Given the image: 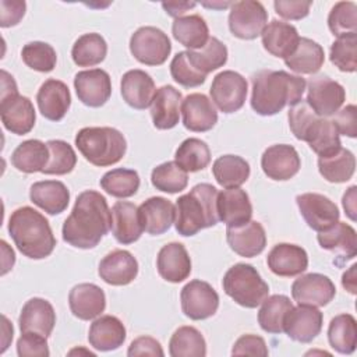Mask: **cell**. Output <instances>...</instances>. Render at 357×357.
Wrapping results in <instances>:
<instances>
[{
	"label": "cell",
	"mask_w": 357,
	"mask_h": 357,
	"mask_svg": "<svg viewBox=\"0 0 357 357\" xmlns=\"http://www.w3.org/2000/svg\"><path fill=\"white\" fill-rule=\"evenodd\" d=\"M112 226V212L106 198L93 190L82 191L63 223V240L82 250L96 247Z\"/></svg>",
	"instance_id": "cell-1"
},
{
	"label": "cell",
	"mask_w": 357,
	"mask_h": 357,
	"mask_svg": "<svg viewBox=\"0 0 357 357\" xmlns=\"http://www.w3.org/2000/svg\"><path fill=\"white\" fill-rule=\"evenodd\" d=\"M251 107L261 116H273L286 106L298 103L305 79L283 70H261L251 78Z\"/></svg>",
	"instance_id": "cell-2"
},
{
	"label": "cell",
	"mask_w": 357,
	"mask_h": 357,
	"mask_svg": "<svg viewBox=\"0 0 357 357\" xmlns=\"http://www.w3.org/2000/svg\"><path fill=\"white\" fill-rule=\"evenodd\" d=\"M8 233L20 252L31 259H43L56 247L47 219L31 206L18 208L11 213Z\"/></svg>",
	"instance_id": "cell-3"
},
{
	"label": "cell",
	"mask_w": 357,
	"mask_h": 357,
	"mask_svg": "<svg viewBox=\"0 0 357 357\" xmlns=\"http://www.w3.org/2000/svg\"><path fill=\"white\" fill-rule=\"evenodd\" d=\"M218 190L208 183L194 185L190 192L176 201L174 226L178 234L188 237L199 230L212 227L218 223L216 209Z\"/></svg>",
	"instance_id": "cell-4"
},
{
	"label": "cell",
	"mask_w": 357,
	"mask_h": 357,
	"mask_svg": "<svg viewBox=\"0 0 357 357\" xmlns=\"http://www.w3.org/2000/svg\"><path fill=\"white\" fill-rule=\"evenodd\" d=\"M287 119L294 137L305 141L318 156H328L342 146L332 120L318 116L305 100L301 99L293 105L289 109Z\"/></svg>",
	"instance_id": "cell-5"
},
{
	"label": "cell",
	"mask_w": 357,
	"mask_h": 357,
	"mask_svg": "<svg viewBox=\"0 0 357 357\" xmlns=\"http://www.w3.org/2000/svg\"><path fill=\"white\" fill-rule=\"evenodd\" d=\"M81 155L93 166H112L121 160L127 151L124 135L112 127H84L75 135Z\"/></svg>",
	"instance_id": "cell-6"
},
{
	"label": "cell",
	"mask_w": 357,
	"mask_h": 357,
	"mask_svg": "<svg viewBox=\"0 0 357 357\" xmlns=\"http://www.w3.org/2000/svg\"><path fill=\"white\" fill-rule=\"evenodd\" d=\"M222 286L230 298L245 308H257L269 293L268 283L250 264H236L229 268Z\"/></svg>",
	"instance_id": "cell-7"
},
{
	"label": "cell",
	"mask_w": 357,
	"mask_h": 357,
	"mask_svg": "<svg viewBox=\"0 0 357 357\" xmlns=\"http://www.w3.org/2000/svg\"><path fill=\"white\" fill-rule=\"evenodd\" d=\"M130 52L135 60L145 66H160L167 60L172 43L162 29L141 26L130 38Z\"/></svg>",
	"instance_id": "cell-8"
},
{
	"label": "cell",
	"mask_w": 357,
	"mask_h": 357,
	"mask_svg": "<svg viewBox=\"0 0 357 357\" xmlns=\"http://www.w3.org/2000/svg\"><path fill=\"white\" fill-rule=\"evenodd\" d=\"M268 22V13L262 3L243 0L231 3L229 14V29L238 38L251 40L258 38Z\"/></svg>",
	"instance_id": "cell-9"
},
{
	"label": "cell",
	"mask_w": 357,
	"mask_h": 357,
	"mask_svg": "<svg viewBox=\"0 0 357 357\" xmlns=\"http://www.w3.org/2000/svg\"><path fill=\"white\" fill-rule=\"evenodd\" d=\"M248 85L245 78L231 70H225L215 75L209 93L216 107L226 113H234L240 110L245 102Z\"/></svg>",
	"instance_id": "cell-10"
},
{
	"label": "cell",
	"mask_w": 357,
	"mask_h": 357,
	"mask_svg": "<svg viewBox=\"0 0 357 357\" xmlns=\"http://www.w3.org/2000/svg\"><path fill=\"white\" fill-rule=\"evenodd\" d=\"M181 310L185 317L194 321L206 319L218 311L219 296L216 290L204 280L188 282L180 293Z\"/></svg>",
	"instance_id": "cell-11"
},
{
	"label": "cell",
	"mask_w": 357,
	"mask_h": 357,
	"mask_svg": "<svg viewBox=\"0 0 357 357\" xmlns=\"http://www.w3.org/2000/svg\"><path fill=\"white\" fill-rule=\"evenodd\" d=\"M344 99V88L329 77L318 75L308 81L305 102L318 116H333L337 110H340Z\"/></svg>",
	"instance_id": "cell-12"
},
{
	"label": "cell",
	"mask_w": 357,
	"mask_h": 357,
	"mask_svg": "<svg viewBox=\"0 0 357 357\" xmlns=\"http://www.w3.org/2000/svg\"><path fill=\"white\" fill-rule=\"evenodd\" d=\"M300 213L308 227L322 231L339 220V208L328 197L317 192H305L296 197Z\"/></svg>",
	"instance_id": "cell-13"
},
{
	"label": "cell",
	"mask_w": 357,
	"mask_h": 357,
	"mask_svg": "<svg viewBox=\"0 0 357 357\" xmlns=\"http://www.w3.org/2000/svg\"><path fill=\"white\" fill-rule=\"evenodd\" d=\"M322 324L324 315L317 307L298 304V307H291L287 312L283 332L294 342L310 343L319 335Z\"/></svg>",
	"instance_id": "cell-14"
},
{
	"label": "cell",
	"mask_w": 357,
	"mask_h": 357,
	"mask_svg": "<svg viewBox=\"0 0 357 357\" xmlns=\"http://www.w3.org/2000/svg\"><path fill=\"white\" fill-rule=\"evenodd\" d=\"M336 294L333 282L322 273H307L297 278L291 284L293 300L298 304L324 307Z\"/></svg>",
	"instance_id": "cell-15"
},
{
	"label": "cell",
	"mask_w": 357,
	"mask_h": 357,
	"mask_svg": "<svg viewBox=\"0 0 357 357\" xmlns=\"http://www.w3.org/2000/svg\"><path fill=\"white\" fill-rule=\"evenodd\" d=\"M261 167L264 173L276 181H284L294 177L301 160L294 146L287 144H276L266 148L261 156Z\"/></svg>",
	"instance_id": "cell-16"
},
{
	"label": "cell",
	"mask_w": 357,
	"mask_h": 357,
	"mask_svg": "<svg viewBox=\"0 0 357 357\" xmlns=\"http://www.w3.org/2000/svg\"><path fill=\"white\" fill-rule=\"evenodd\" d=\"M74 88L78 99L89 107L103 106L112 95L110 75L102 68L84 70L75 74Z\"/></svg>",
	"instance_id": "cell-17"
},
{
	"label": "cell",
	"mask_w": 357,
	"mask_h": 357,
	"mask_svg": "<svg viewBox=\"0 0 357 357\" xmlns=\"http://www.w3.org/2000/svg\"><path fill=\"white\" fill-rule=\"evenodd\" d=\"M218 218L227 227L241 226L251 220L252 205L250 202L248 194L240 187L226 188L218 192L216 199Z\"/></svg>",
	"instance_id": "cell-18"
},
{
	"label": "cell",
	"mask_w": 357,
	"mask_h": 357,
	"mask_svg": "<svg viewBox=\"0 0 357 357\" xmlns=\"http://www.w3.org/2000/svg\"><path fill=\"white\" fill-rule=\"evenodd\" d=\"M183 124L187 130L194 132H205L218 123V112L204 93H190L181 100Z\"/></svg>",
	"instance_id": "cell-19"
},
{
	"label": "cell",
	"mask_w": 357,
	"mask_h": 357,
	"mask_svg": "<svg viewBox=\"0 0 357 357\" xmlns=\"http://www.w3.org/2000/svg\"><path fill=\"white\" fill-rule=\"evenodd\" d=\"M0 116L4 128L15 135L28 134L36 120L31 99L21 95L0 100Z\"/></svg>",
	"instance_id": "cell-20"
},
{
	"label": "cell",
	"mask_w": 357,
	"mask_h": 357,
	"mask_svg": "<svg viewBox=\"0 0 357 357\" xmlns=\"http://www.w3.org/2000/svg\"><path fill=\"white\" fill-rule=\"evenodd\" d=\"M268 268L282 278L301 275L308 268V255L300 245L290 243L276 244L266 257Z\"/></svg>",
	"instance_id": "cell-21"
},
{
	"label": "cell",
	"mask_w": 357,
	"mask_h": 357,
	"mask_svg": "<svg viewBox=\"0 0 357 357\" xmlns=\"http://www.w3.org/2000/svg\"><path fill=\"white\" fill-rule=\"evenodd\" d=\"M36 102L40 114L50 121H60L70 109L71 95L68 86L56 78L46 79L38 93Z\"/></svg>",
	"instance_id": "cell-22"
},
{
	"label": "cell",
	"mask_w": 357,
	"mask_h": 357,
	"mask_svg": "<svg viewBox=\"0 0 357 357\" xmlns=\"http://www.w3.org/2000/svg\"><path fill=\"white\" fill-rule=\"evenodd\" d=\"M99 276L112 286H126L138 275V262L130 251L114 250L99 262Z\"/></svg>",
	"instance_id": "cell-23"
},
{
	"label": "cell",
	"mask_w": 357,
	"mask_h": 357,
	"mask_svg": "<svg viewBox=\"0 0 357 357\" xmlns=\"http://www.w3.org/2000/svg\"><path fill=\"white\" fill-rule=\"evenodd\" d=\"M226 240L236 254L245 258L259 255L266 245L265 229L257 220H250L236 227H227Z\"/></svg>",
	"instance_id": "cell-24"
},
{
	"label": "cell",
	"mask_w": 357,
	"mask_h": 357,
	"mask_svg": "<svg viewBox=\"0 0 357 357\" xmlns=\"http://www.w3.org/2000/svg\"><path fill=\"white\" fill-rule=\"evenodd\" d=\"M138 216L146 233L159 236L166 233L174 223L176 208L167 198L151 197L138 206Z\"/></svg>",
	"instance_id": "cell-25"
},
{
	"label": "cell",
	"mask_w": 357,
	"mask_h": 357,
	"mask_svg": "<svg viewBox=\"0 0 357 357\" xmlns=\"http://www.w3.org/2000/svg\"><path fill=\"white\" fill-rule=\"evenodd\" d=\"M18 324L21 333L31 332L49 337L56 324V312L53 305L40 297L28 300L21 310Z\"/></svg>",
	"instance_id": "cell-26"
},
{
	"label": "cell",
	"mask_w": 357,
	"mask_h": 357,
	"mask_svg": "<svg viewBox=\"0 0 357 357\" xmlns=\"http://www.w3.org/2000/svg\"><path fill=\"white\" fill-rule=\"evenodd\" d=\"M68 305L74 317L89 321L105 311L106 296L105 291L93 283H79L70 290Z\"/></svg>",
	"instance_id": "cell-27"
},
{
	"label": "cell",
	"mask_w": 357,
	"mask_h": 357,
	"mask_svg": "<svg viewBox=\"0 0 357 357\" xmlns=\"http://www.w3.org/2000/svg\"><path fill=\"white\" fill-rule=\"evenodd\" d=\"M156 268L166 282L180 283L191 273V258L181 243H169L160 248Z\"/></svg>",
	"instance_id": "cell-28"
},
{
	"label": "cell",
	"mask_w": 357,
	"mask_h": 357,
	"mask_svg": "<svg viewBox=\"0 0 357 357\" xmlns=\"http://www.w3.org/2000/svg\"><path fill=\"white\" fill-rule=\"evenodd\" d=\"M120 89L124 102L138 110L149 107L156 93L152 77L138 68L130 70L121 77Z\"/></svg>",
	"instance_id": "cell-29"
},
{
	"label": "cell",
	"mask_w": 357,
	"mask_h": 357,
	"mask_svg": "<svg viewBox=\"0 0 357 357\" xmlns=\"http://www.w3.org/2000/svg\"><path fill=\"white\" fill-rule=\"evenodd\" d=\"M181 92L172 85L156 89L151 105L152 123L158 130H170L177 126L180 119Z\"/></svg>",
	"instance_id": "cell-30"
},
{
	"label": "cell",
	"mask_w": 357,
	"mask_h": 357,
	"mask_svg": "<svg viewBox=\"0 0 357 357\" xmlns=\"http://www.w3.org/2000/svg\"><path fill=\"white\" fill-rule=\"evenodd\" d=\"M319 245L336 255L337 259L349 261L357 254V234L354 227L344 222H336L326 230L318 231Z\"/></svg>",
	"instance_id": "cell-31"
},
{
	"label": "cell",
	"mask_w": 357,
	"mask_h": 357,
	"mask_svg": "<svg viewBox=\"0 0 357 357\" xmlns=\"http://www.w3.org/2000/svg\"><path fill=\"white\" fill-rule=\"evenodd\" d=\"M261 36L265 50L283 60L296 50L300 40L296 26L279 20H272L266 24Z\"/></svg>",
	"instance_id": "cell-32"
},
{
	"label": "cell",
	"mask_w": 357,
	"mask_h": 357,
	"mask_svg": "<svg viewBox=\"0 0 357 357\" xmlns=\"http://www.w3.org/2000/svg\"><path fill=\"white\" fill-rule=\"evenodd\" d=\"M112 233L120 244H131L137 241L144 229L139 222L138 208L128 201H117L112 209Z\"/></svg>",
	"instance_id": "cell-33"
},
{
	"label": "cell",
	"mask_w": 357,
	"mask_h": 357,
	"mask_svg": "<svg viewBox=\"0 0 357 357\" xmlns=\"http://www.w3.org/2000/svg\"><path fill=\"white\" fill-rule=\"evenodd\" d=\"M31 201L49 215H59L66 211L70 202V191L59 180L36 181L29 190Z\"/></svg>",
	"instance_id": "cell-34"
},
{
	"label": "cell",
	"mask_w": 357,
	"mask_h": 357,
	"mask_svg": "<svg viewBox=\"0 0 357 357\" xmlns=\"http://www.w3.org/2000/svg\"><path fill=\"white\" fill-rule=\"evenodd\" d=\"M88 340L89 344L99 351H112L123 346L126 328L117 317L102 315L91 324Z\"/></svg>",
	"instance_id": "cell-35"
},
{
	"label": "cell",
	"mask_w": 357,
	"mask_h": 357,
	"mask_svg": "<svg viewBox=\"0 0 357 357\" xmlns=\"http://www.w3.org/2000/svg\"><path fill=\"white\" fill-rule=\"evenodd\" d=\"M325 61V52L319 43L308 38H300L296 50L284 59V64L297 74H315Z\"/></svg>",
	"instance_id": "cell-36"
},
{
	"label": "cell",
	"mask_w": 357,
	"mask_h": 357,
	"mask_svg": "<svg viewBox=\"0 0 357 357\" xmlns=\"http://www.w3.org/2000/svg\"><path fill=\"white\" fill-rule=\"evenodd\" d=\"M172 32L174 39L190 50L202 49L209 39L208 24L197 14L176 18L172 25Z\"/></svg>",
	"instance_id": "cell-37"
},
{
	"label": "cell",
	"mask_w": 357,
	"mask_h": 357,
	"mask_svg": "<svg viewBox=\"0 0 357 357\" xmlns=\"http://www.w3.org/2000/svg\"><path fill=\"white\" fill-rule=\"evenodd\" d=\"M318 170L329 183H346L354 174L356 158L351 151L340 146L336 152L318 158Z\"/></svg>",
	"instance_id": "cell-38"
},
{
	"label": "cell",
	"mask_w": 357,
	"mask_h": 357,
	"mask_svg": "<svg viewBox=\"0 0 357 357\" xmlns=\"http://www.w3.org/2000/svg\"><path fill=\"white\" fill-rule=\"evenodd\" d=\"M49 162L47 144L39 139H26L21 142L11 155L13 166L24 173L42 172Z\"/></svg>",
	"instance_id": "cell-39"
},
{
	"label": "cell",
	"mask_w": 357,
	"mask_h": 357,
	"mask_svg": "<svg viewBox=\"0 0 357 357\" xmlns=\"http://www.w3.org/2000/svg\"><path fill=\"white\" fill-rule=\"evenodd\" d=\"M212 173L219 185L225 188H236L248 180L250 165L241 156L223 155L213 162Z\"/></svg>",
	"instance_id": "cell-40"
},
{
	"label": "cell",
	"mask_w": 357,
	"mask_h": 357,
	"mask_svg": "<svg viewBox=\"0 0 357 357\" xmlns=\"http://www.w3.org/2000/svg\"><path fill=\"white\" fill-rule=\"evenodd\" d=\"M328 340L340 354H351L357 344V322L351 314H339L328 328Z\"/></svg>",
	"instance_id": "cell-41"
},
{
	"label": "cell",
	"mask_w": 357,
	"mask_h": 357,
	"mask_svg": "<svg viewBox=\"0 0 357 357\" xmlns=\"http://www.w3.org/2000/svg\"><path fill=\"white\" fill-rule=\"evenodd\" d=\"M261 304L258 311V324L261 329L268 333H282L284 318L293 307L290 298L284 294H273L266 297Z\"/></svg>",
	"instance_id": "cell-42"
},
{
	"label": "cell",
	"mask_w": 357,
	"mask_h": 357,
	"mask_svg": "<svg viewBox=\"0 0 357 357\" xmlns=\"http://www.w3.org/2000/svg\"><path fill=\"white\" fill-rule=\"evenodd\" d=\"M107 43L100 33L91 32L81 35L73 45L71 57L78 67H92L105 60Z\"/></svg>",
	"instance_id": "cell-43"
},
{
	"label": "cell",
	"mask_w": 357,
	"mask_h": 357,
	"mask_svg": "<svg viewBox=\"0 0 357 357\" xmlns=\"http://www.w3.org/2000/svg\"><path fill=\"white\" fill-rule=\"evenodd\" d=\"M188 61L195 70L208 75L209 73L223 67L227 61V47L215 36H209L206 45L199 50H187Z\"/></svg>",
	"instance_id": "cell-44"
},
{
	"label": "cell",
	"mask_w": 357,
	"mask_h": 357,
	"mask_svg": "<svg viewBox=\"0 0 357 357\" xmlns=\"http://www.w3.org/2000/svg\"><path fill=\"white\" fill-rule=\"evenodd\" d=\"M169 353L172 357H205L206 343L194 326H180L170 337Z\"/></svg>",
	"instance_id": "cell-45"
},
{
	"label": "cell",
	"mask_w": 357,
	"mask_h": 357,
	"mask_svg": "<svg viewBox=\"0 0 357 357\" xmlns=\"http://www.w3.org/2000/svg\"><path fill=\"white\" fill-rule=\"evenodd\" d=\"M174 162L187 173L204 170L211 162L209 146L199 138H187L176 149Z\"/></svg>",
	"instance_id": "cell-46"
},
{
	"label": "cell",
	"mask_w": 357,
	"mask_h": 357,
	"mask_svg": "<svg viewBox=\"0 0 357 357\" xmlns=\"http://www.w3.org/2000/svg\"><path fill=\"white\" fill-rule=\"evenodd\" d=\"M100 187L112 197L128 198L139 188V176L132 169L117 167L109 170L100 178Z\"/></svg>",
	"instance_id": "cell-47"
},
{
	"label": "cell",
	"mask_w": 357,
	"mask_h": 357,
	"mask_svg": "<svg viewBox=\"0 0 357 357\" xmlns=\"http://www.w3.org/2000/svg\"><path fill=\"white\" fill-rule=\"evenodd\" d=\"M151 181L156 190L176 194L187 187L188 176L183 167H180L174 160H170L153 167Z\"/></svg>",
	"instance_id": "cell-48"
},
{
	"label": "cell",
	"mask_w": 357,
	"mask_h": 357,
	"mask_svg": "<svg viewBox=\"0 0 357 357\" xmlns=\"http://www.w3.org/2000/svg\"><path fill=\"white\" fill-rule=\"evenodd\" d=\"M46 144L49 148V162L42 173L63 176L73 172L77 163V155L73 146L63 139H50Z\"/></svg>",
	"instance_id": "cell-49"
},
{
	"label": "cell",
	"mask_w": 357,
	"mask_h": 357,
	"mask_svg": "<svg viewBox=\"0 0 357 357\" xmlns=\"http://www.w3.org/2000/svg\"><path fill=\"white\" fill-rule=\"evenodd\" d=\"M22 61L39 73H50L57 63V54L52 45L46 42H29L21 50Z\"/></svg>",
	"instance_id": "cell-50"
},
{
	"label": "cell",
	"mask_w": 357,
	"mask_h": 357,
	"mask_svg": "<svg viewBox=\"0 0 357 357\" xmlns=\"http://www.w3.org/2000/svg\"><path fill=\"white\" fill-rule=\"evenodd\" d=\"M357 6L353 1H339L336 3L328 15L329 31L337 36H346L356 33L357 31Z\"/></svg>",
	"instance_id": "cell-51"
},
{
	"label": "cell",
	"mask_w": 357,
	"mask_h": 357,
	"mask_svg": "<svg viewBox=\"0 0 357 357\" xmlns=\"http://www.w3.org/2000/svg\"><path fill=\"white\" fill-rule=\"evenodd\" d=\"M329 59L340 71L354 73L357 70V35L337 38L331 46Z\"/></svg>",
	"instance_id": "cell-52"
},
{
	"label": "cell",
	"mask_w": 357,
	"mask_h": 357,
	"mask_svg": "<svg viewBox=\"0 0 357 357\" xmlns=\"http://www.w3.org/2000/svg\"><path fill=\"white\" fill-rule=\"evenodd\" d=\"M170 74L177 84L185 88L199 86L206 79V75H204L202 73H199L192 67V64L188 61L185 52H178L173 57L170 63Z\"/></svg>",
	"instance_id": "cell-53"
},
{
	"label": "cell",
	"mask_w": 357,
	"mask_h": 357,
	"mask_svg": "<svg viewBox=\"0 0 357 357\" xmlns=\"http://www.w3.org/2000/svg\"><path fill=\"white\" fill-rule=\"evenodd\" d=\"M46 339L38 333H22L17 340V354L20 357H47L50 351Z\"/></svg>",
	"instance_id": "cell-54"
},
{
	"label": "cell",
	"mask_w": 357,
	"mask_h": 357,
	"mask_svg": "<svg viewBox=\"0 0 357 357\" xmlns=\"http://www.w3.org/2000/svg\"><path fill=\"white\" fill-rule=\"evenodd\" d=\"M268 347L265 340L261 336L257 335H243L240 336L233 349L231 354L233 356H261L265 357L268 356Z\"/></svg>",
	"instance_id": "cell-55"
},
{
	"label": "cell",
	"mask_w": 357,
	"mask_h": 357,
	"mask_svg": "<svg viewBox=\"0 0 357 357\" xmlns=\"http://www.w3.org/2000/svg\"><path fill=\"white\" fill-rule=\"evenodd\" d=\"M332 123L335 124L339 135L343 134L349 138H356L357 135V109L354 105H347L342 110L333 114Z\"/></svg>",
	"instance_id": "cell-56"
},
{
	"label": "cell",
	"mask_w": 357,
	"mask_h": 357,
	"mask_svg": "<svg viewBox=\"0 0 357 357\" xmlns=\"http://www.w3.org/2000/svg\"><path fill=\"white\" fill-rule=\"evenodd\" d=\"M311 1H296V0H276L273 3L275 11L284 20H301L308 15Z\"/></svg>",
	"instance_id": "cell-57"
},
{
	"label": "cell",
	"mask_w": 357,
	"mask_h": 357,
	"mask_svg": "<svg viewBox=\"0 0 357 357\" xmlns=\"http://www.w3.org/2000/svg\"><path fill=\"white\" fill-rule=\"evenodd\" d=\"M26 4L20 0H1L0 1V25L8 28L17 25L25 14Z\"/></svg>",
	"instance_id": "cell-58"
},
{
	"label": "cell",
	"mask_w": 357,
	"mask_h": 357,
	"mask_svg": "<svg viewBox=\"0 0 357 357\" xmlns=\"http://www.w3.org/2000/svg\"><path fill=\"white\" fill-rule=\"evenodd\" d=\"M127 356L135 357V356H159L163 357V349L160 343L151 337V336H139L135 340L131 342L127 350Z\"/></svg>",
	"instance_id": "cell-59"
},
{
	"label": "cell",
	"mask_w": 357,
	"mask_h": 357,
	"mask_svg": "<svg viewBox=\"0 0 357 357\" xmlns=\"http://www.w3.org/2000/svg\"><path fill=\"white\" fill-rule=\"evenodd\" d=\"M197 6V3L194 1H174V3H162V7L163 10L174 17V18H178L180 15H183L185 11H188L190 8H194Z\"/></svg>",
	"instance_id": "cell-60"
},
{
	"label": "cell",
	"mask_w": 357,
	"mask_h": 357,
	"mask_svg": "<svg viewBox=\"0 0 357 357\" xmlns=\"http://www.w3.org/2000/svg\"><path fill=\"white\" fill-rule=\"evenodd\" d=\"M18 95V88L17 84L14 81V78L7 73V71H1V96L0 100L7 99L10 96H17Z\"/></svg>",
	"instance_id": "cell-61"
},
{
	"label": "cell",
	"mask_w": 357,
	"mask_h": 357,
	"mask_svg": "<svg viewBox=\"0 0 357 357\" xmlns=\"http://www.w3.org/2000/svg\"><path fill=\"white\" fill-rule=\"evenodd\" d=\"M356 190L357 187L356 185H351L343 195V199H342V204H343V208L346 211V215L351 219V220H356Z\"/></svg>",
	"instance_id": "cell-62"
},
{
	"label": "cell",
	"mask_w": 357,
	"mask_h": 357,
	"mask_svg": "<svg viewBox=\"0 0 357 357\" xmlns=\"http://www.w3.org/2000/svg\"><path fill=\"white\" fill-rule=\"evenodd\" d=\"M356 268H357L356 264L351 265L350 269L346 271L342 276V284L350 294H356V290H357V287H356Z\"/></svg>",
	"instance_id": "cell-63"
}]
</instances>
